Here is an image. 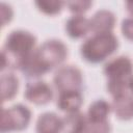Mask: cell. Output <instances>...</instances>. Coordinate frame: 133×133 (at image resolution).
Instances as JSON below:
<instances>
[{"label":"cell","mask_w":133,"mask_h":133,"mask_svg":"<svg viewBox=\"0 0 133 133\" xmlns=\"http://www.w3.org/2000/svg\"><path fill=\"white\" fill-rule=\"evenodd\" d=\"M0 7H1V24H2V27H4L7 23H9L12 20L14 11L11 6L4 2L0 4Z\"/></svg>","instance_id":"ffe728a7"},{"label":"cell","mask_w":133,"mask_h":133,"mask_svg":"<svg viewBox=\"0 0 133 133\" xmlns=\"http://www.w3.org/2000/svg\"><path fill=\"white\" fill-rule=\"evenodd\" d=\"M1 100L2 103L12 100L19 90V79L14 73H5L1 75Z\"/></svg>","instance_id":"4fadbf2b"},{"label":"cell","mask_w":133,"mask_h":133,"mask_svg":"<svg viewBox=\"0 0 133 133\" xmlns=\"http://www.w3.org/2000/svg\"><path fill=\"white\" fill-rule=\"evenodd\" d=\"M90 22V31L94 34L97 33H109L112 32V29L115 25V16L108 9L98 10L92 18L89 20Z\"/></svg>","instance_id":"9c48e42d"},{"label":"cell","mask_w":133,"mask_h":133,"mask_svg":"<svg viewBox=\"0 0 133 133\" xmlns=\"http://www.w3.org/2000/svg\"><path fill=\"white\" fill-rule=\"evenodd\" d=\"M82 104L83 97L80 90L61 91L57 98V107L66 114L78 112Z\"/></svg>","instance_id":"30bf717a"},{"label":"cell","mask_w":133,"mask_h":133,"mask_svg":"<svg viewBox=\"0 0 133 133\" xmlns=\"http://www.w3.org/2000/svg\"><path fill=\"white\" fill-rule=\"evenodd\" d=\"M34 4L37 7V9L43 14L47 16H55L61 11L65 3L59 0H48V1L39 0V1H35Z\"/></svg>","instance_id":"2e32d148"},{"label":"cell","mask_w":133,"mask_h":133,"mask_svg":"<svg viewBox=\"0 0 133 133\" xmlns=\"http://www.w3.org/2000/svg\"><path fill=\"white\" fill-rule=\"evenodd\" d=\"M111 109L121 121L133 119V94L129 90L113 97Z\"/></svg>","instance_id":"ba28073f"},{"label":"cell","mask_w":133,"mask_h":133,"mask_svg":"<svg viewBox=\"0 0 133 133\" xmlns=\"http://www.w3.org/2000/svg\"><path fill=\"white\" fill-rule=\"evenodd\" d=\"M65 4L68 5L71 12L82 16L83 12L89 9V7L92 5V2L88 0H75V1H69Z\"/></svg>","instance_id":"ac0fdd59"},{"label":"cell","mask_w":133,"mask_h":133,"mask_svg":"<svg viewBox=\"0 0 133 133\" xmlns=\"http://www.w3.org/2000/svg\"><path fill=\"white\" fill-rule=\"evenodd\" d=\"M126 8L128 12L133 17V1H127L126 2Z\"/></svg>","instance_id":"44dd1931"},{"label":"cell","mask_w":133,"mask_h":133,"mask_svg":"<svg viewBox=\"0 0 133 133\" xmlns=\"http://www.w3.org/2000/svg\"><path fill=\"white\" fill-rule=\"evenodd\" d=\"M110 111L111 105L107 101L97 100L89 105L86 117L90 122H106Z\"/></svg>","instance_id":"5bb4252c"},{"label":"cell","mask_w":133,"mask_h":133,"mask_svg":"<svg viewBox=\"0 0 133 133\" xmlns=\"http://www.w3.org/2000/svg\"><path fill=\"white\" fill-rule=\"evenodd\" d=\"M65 31L72 38H81L90 31V22L84 16L74 15L66 21Z\"/></svg>","instance_id":"7c38bea8"},{"label":"cell","mask_w":133,"mask_h":133,"mask_svg":"<svg viewBox=\"0 0 133 133\" xmlns=\"http://www.w3.org/2000/svg\"><path fill=\"white\" fill-rule=\"evenodd\" d=\"M82 73L75 65L60 66L53 77V82L56 89L61 91L80 90L82 86Z\"/></svg>","instance_id":"8992f818"},{"label":"cell","mask_w":133,"mask_h":133,"mask_svg":"<svg viewBox=\"0 0 133 133\" xmlns=\"http://www.w3.org/2000/svg\"><path fill=\"white\" fill-rule=\"evenodd\" d=\"M62 119H63L62 131L64 133H81L86 121V115L78 111L75 113L66 114L65 117Z\"/></svg>","instance_id":"9a60e30c"},{"label":"cell","mask_w":133,"mask_h":133,"mask_svg":"<svg viewBox=\"0 0 133 133\" xmlns=\"http://www.w3.org/2000/svg\"><path fill=\"white\" fill-rule=\"evenodd\" d=\"M68 56V48L60 39H48L33 51L21 71L28 77L37 78L56 66Z\"/></svg>","instance_id":"6da1fadb"},{"label":"cell","mask_w":133,"mask_h":133,"mask_svg":"<svg viewBox=\"0 0 133 133\" xmlns=\"http://www.w3.org/2000/svg\"><path fill=\"white\" fill-rule=\"evenodd\" d=\"M25 99L35 105H46L53 99V91L49 84L44 81H33L26 85Z\"/></svg>","instance_id":"52a82bcc"},{"label":"cell","mask_w":133,"mask_h":133,"mask_svg":"<svg viewBox=\"0 0 133 133\" xmlns=\"http://www.w3.org/2000/svg\"><path fill=\"white\" fill-rule=\"evenodd\" d=\"M36 37L27 30L11 31L4 43L2 49L1 70L5 68L21 70L25 61L35 50Z\"/></svg>","instance_id":"7a4b0ae2"},{"label":"cell","mask_w":133,"mask_h":133,"mask_svg":"<svg viewBox=\"0 0 133 133\" xmlns=\"http://www.w3.org/2000/svg\"><path fill=\"white\" fill-rule=\"evenodd\" d=\"M36 133H60L63 129V119L54 112H45L36 121Z\"/></svg>","instance_id":"8fae6325"},{"label":"cell","mask_w":133,"mask_h":133,"mask_svg":"<svg viewBox=\"0 0 133 133\" xmlns=\"http://www.w3.org/2000/svg\"><path fill=\"white\" fill-rule=\"evenodd\" d=\"M31 121L30 109L22 104H16L1 111V133L25 130Z\"/></svg>","instance_id":"5b68a950"},{"label":"cell","mask_w":133,"mask_h":133,"mask_svg":"<svg viewBox=\"0 0 133 133\" xmlns=\"http://www.w3.org/2000/svg\"><path fill=\"white\" fill-rule=\"evenodd\" d=\"M129 90L133 94V76H132L131 79L129 80Z\"/></svg>","instance_id":"7402d4cb"},{"label":"cell","mask_w":133,"mask_h":133,"mask_svg":"<svg viewBox=\"0 0 133 133\" xmlns=\"http://www.w3.org/2000/svg\"><path fill=\"white\" fill-rule=\"evenodd\" d=\"M107 89L113 97L129 91V80L133 76V62L128 56H117L104 66Z\"/></svg>","instance_id":"3957f363"},{"label":"cell","mask_w":133,"mask_h":133,"mask_svg":"<svg viewBox=\"0 0 133 133\" xmlns=\"http://www.w3.org/2000/svg\"><path fill=\"white\" fill-rule=\"evenodd\" d=\"M110 125L108 121L106 122H90L87 119L85 121L84 127L81 133H110Z\"/></svg>","instance_id":"e0dca14e"},{"label":"cell","mask_w":133,"mask_h":133,"mask_svg":"<svg viewBox=\"0 0 133 133\" xmlns=\"http://www.w3.org/2000/svg\"><path fill=\"white\" fill-rule=\"evenodd\" d=\"M117 47V38L112 32L97 33L82 44L80 53L87 62L99 63L112 55Z\"/></svg>","instance_id":"277c9868"},{"label":"cell","mask_w":133,"mask_h":133,"mask_svg":"<svg viewBox=\"0 0 133 133\" xmlns=\"http://www.w3.org/2000/svg\"><path fill=\"white\" fill-rule=\"evenodd\" d=\"M121 30L125 38L133 42V19L132 18H127L123 20L121 25Z\"/></svg>","instance_id":"d6986e66"}]
</instances>
